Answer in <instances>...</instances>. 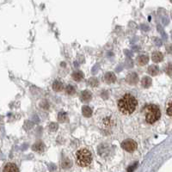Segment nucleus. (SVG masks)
<instances>
[{"mask_svg": "<svg viewBox=\"0 0 172 172\" xmlns=\"http://www.w3.org/2000/svg\"><path fill=\"white\" fill-rule=\"evenodd\" d=\"M96 122L102 134L111 135L115 134L120 127V120L115 113L108 109H99L95 114Z\"/></svg>", "mask_w": 172, "mask_h": 172, "instance_id": "1", "label": "nucleus"}, {"mask_svg": "<svg viewBox=\"0 0 172 172\" xmlns=\"http://www.w3.org/2000/svg\"><path fill=\"white\" fill-rule=\"evenodd\" d=\"M138 100L132 94L123 95L117 102L118 110L124 115H130L136 111L138 108Z\"/></svg>", "mask_w": 172, "mask_h": 172, "instance_id": "2", "label": "nucleus"}, {"mask_svg": "<svg viewBox=\"0 0 172 172\" xmlns=\"http://www.w3.org/2000/svg\"><path fill=\"white\" fill-rule=\"evenodd\" d=\"M144 119L148 124H153L160 119L161 111L157 105L148 104L143 109Z\"/></svg>", "mask_w": 172, "mask_h": 172, "instance_id": "3", "label": "nucleus"}, {"mask_svg": "<svg viewBox=\"0 0 172 172\" xmlns=\"http://www.w3.org/2000/svg\"><path fill=\"white\" fill-rule=\"evenodd\" d=\"M76 163L80 167H87L92 162V154L86 148H81L75 154Z\"/></svg>", "mask_w": 172, "mask_h": 172, "instance_id": "4", "label": "nucleus"}, {"mask_svg": "<svg viewBox=\"0 0 172 172\" xmlns=\"http://www.w3.org/2000/svg\"><path fill=\"white\" fill-rule=\"evenodd\" d=\"M121 147H122V149L125 150L126 152H134L135 150L137 149L138 145H137V143L135 142L134 140H133V139H126V140H124L123 142L121 143Z\"/></svg>", "mask_w": 172, "mask_h": 172, "instance_id": "5", "label": "nucleus"}, {"mask_svg": "<svg viewBox=\"0 0 172 172\" xmlns=\"http://www.w3.org/2000/svg\"><path fill=\"white\" fill-rule=\"evenodd\" d=\"M3 172H19V169L14 163H7L4 165Z\"/></svg>", "mask_w": 172, "mask_h": 172, "instance_id": "6", "label": "nucleus"}, {"mask_svg": "<svg viewBox=\"0 0 172 172\" xmlns=\"http://www.w3.org/2000/svg\"><path fill=\"white\" fill-rule=\"evenodd\" d=\"M138 81V75L133 72V73H130L127 77V82L129 84H137Z\"/></svg>", "mask_w": 172, "mask_h": 172, "instance_id": "7", "label": "nucleus"}, {"mask_svg": "<svg viewBox=\"0 0 172 172\" xmlns=\"http://www.w3.org/2000/svg\"><path fill=\"white\" fill-rule=\"evenodd\" d=\"M104 81L107 84H113L116 81L115 75L114 74L113 72H107L104 75Z\"/></svg>", "mask_w": 172, "mask_h": 172, "instance_id": "8", "label": "nucleus"}, {"mask_svg": "<svg viewBox=\"0 0 172 172\" xmlns=\"http://www.w3.org/2000/svg\"><path fill=\"white\" fill-rule=\"evenodd\" d=\"M152 59L153 60V62L155 63H158V62H160L163 60L164 59V56H163V53L160 52H152Z\"/></svg>", "mask_w": 172, "mask_h": 172, "instance_id": "9", "label": "nucleus"}, {"mask_svg": "<svg viewBox=\"0 0 172 172\" xmlns=\"http://www.w3.org/2000/svg\"><path fill=\"white\" fill-rule=\"evenodd\" d=\"M52 89L56 92H60L64 90V85L60 81H54L52 84Z\"/></svg>", "mask_w": 172, "mask_h": 172, "instance_id": "10", "label": "nucleus"}, {"mask_svg": "<svg viewBox=\"0 0 172 172\" xmlns=\"http://www.w3.org/2000/svg\"><path fill=\"white\" fill-rule=\"evenodd\" d=\"M92 97L91 93H90L89 90H84L81 93V98H82V101L84 102H89L90 101V99Z\"/></svg>", "mask_w": 172, "mask_h": 172, "instance_id": "11", "label": "nucleus"}, {"mask_svg": "<svg viewBox=\"0 0 172 172\" xmlns=\"http://www.w3.org/2000/svg\"><path fill=\"white\" fill-rule=\"evenodd\" d=\"M72 79H74L75 81H81L84 79V73L81 71H76L72 73Z\"/></svg>", "mask_w": 172, "mask_h": 172, "instance_id": "12", "label": "nucleus"}, {"mask_svg": "<svg viewBox=\"0 0 172 172\" xmlns=\"http://www.w3.org/2000/svg\"><path fill=\"white\" fill-rule=\"evenodd\" d=\"M141 84L144 88H149L152 85V79L149 77H144L141 80Z\"/></svg>", "mask_w": 172, "mask_h": 172, "instance_id": "13", "label": "nucleus"}, {"mask_svg": "<svg viewBox=\"0 0 172 172\" xmlns=\"http://www.w3.org/2000/svg\"><path fill=\"white\" fill-rule=\"evenodd\" d=\"M148 61H149V57L147 56V55H140V56H138V65H140V66H145L146 64L148 63Z\"/></svg>", "mask_w": 172, "mask_h": 172, "instance_id": "14", "label": "nucleus"}, {"mask_svg": "<svg viewBox=\"0 0 172 172\" xmlns=\"http://www.w3.org/2000/svg\"><path fill=\"white\" fill-rule=\"evenodd\" d=\"M158 72H159V69L157 66H151L148 68V73L152 76H156L158 74Z\"/></svg>", "mask_w": 172, "mask_h": 172, "instance_id": "15", "label": "nucleus"}, {"mask_svg": "<svg viewBox=\"0 0 172 172\" xmlns=\"http://www.w3.org/2000/svg\"><path fill=\"white\" fill-rule=\"evenodd\" d=\"M82 111L84 116H85L87 118L90 117L91 115H92V110H91V109H90V107H88V106H84L82 109Z\"/></svg>", "mask_w": 172, "mask_h": 172, "instance_id": "16", "label": "nucleus"}, {"mask_svg": "<svg viewBox=\"0 0 172 172\" xmlns=\"http://www.w3.org/2000/svg\"><path fill=\"white\" fill-rule=\"evenodd\" d=\"M33 150L38 152H42L44 151V145L41 142H38L33 146Z\"/></svg>", "mask_w": 172, "mask_h": 172, "instance_id": "17", "label": "nucleus"}, {"mask_svg": "<svg viewBox=\"0 0 172 172\" xmlns=\"http://www.w3.org/2000/svg\"><path fill=\"white\" fill-rule=\"evenodd\" d=\"M66 92L68 95H74L76 90H75V88L72 85H67L66 87Z\"/></svg>", "mask_w": 172, "mask_h": 172, "instance_id": "18", "label": "nucleus"}, {"mask_svg": "<svg viewBox=\"0 0 172 172\" xmlns=\"http://www.w3.org/2000/svg\"><path fill=\"white\" fill-rule=\"evenodd\" d=\"M67 120V115L65 112H60L59 114V121L60 122H65Z\"/></svg>", "mask_w": 172, "mask_h": 172, "instance_id": "19", "label": "nucleus"}, {"mask_svg": "<svg viewBox=\"0 0 172 172\" xmlns=\"http://www.w3.org/2000/svg\"><path fill=\"white\" fill-rule=\"evenodd\" d=\"M166 114L169 116H172V101L170 102L166 107Z\"/></svg>", "mask_w": 172, "mask_h": 172, "instance_id": "20", "label": "nucleus"}, {"mask_svg": "<svg viewBox=\"0 0 172 172\" xmlns=\"http://www.w3.org/2000/svg\"><path fill=\"white\" fill-rule=\"evenodd\" d=\"M165 71H166V73L169 75V76H172V63H170L167 66V67L165 68Z\"/></svg>", "mask_w": 172, "mask_h": 172, "instance_id": "21", "label": "nucleus"}, {"mask_svg": "<svg viewBox=\"0 0 172 172\" xmlns=\"http://www.w3.org/2000/svg\"><path fill=\"white\" fill-rule=\"evenodd\" d=\"M89 84H90L91 86H97L98 84V80L96 78H91V79L89 80Z\"/></svg>", "mask_w": 172, "mask_h": 172, "instance_id": "22", "label": "nucleus"}, {"mask_svg": "<svg viewBox=\"0 0 172 172\" xmlns=\"http://www.w3.org/2000/svg\"><path fill=\"white\" fill-rule=\"evenodd\" d=\"M137 166H138V164L137 163H135L134 165H131V166H129L128 168H127V171L128 172H133L134 170L135 169L137 168Z\"/></svg>", "mask_w": 172, "mask_h": 172, "instance_id": "23", "label": "nucleus"}, {"mask_svg": "<svg viewBox=\"0 0 172 172\" xmlns=\"http://www.w3.org/2000/svg\"><path fill=\"white\" fill-rule=\"evenodd\" d=\"M57 128H58V127L56 126V124H54V123L51 124V126H50V129H52V131H55Z\"/></svg>", "mask_w": 172, "mask_h": 172, "instance_id": "24", "label": "nucleus"}, {"mask_svg": "<svg viewBox=\"0 0 172 172\" xmlns=\"http://www.w3.org/2000/svg\"><path fill=\"white\" fill-rule=\"evenodd\" d=\"M170 2H171V3H172V0H170Z\"/></svg>", "mask_w": 172, "mask_h": 172, "instance_id": "25", "label": "nucleus"}]
</instances>
